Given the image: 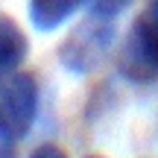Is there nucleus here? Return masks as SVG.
<instances>
[{
  "label": "nucleus",
  "mask_w": 158,
  "mask_h": 158,
  "mask_svg": "<svg viewBox=\"0 0 158 158\" xmlns=\"http://www.w3.org/2000/svg\"><path fill=\"white\" fill-rule=\"evenodd\" d=\"M35 114H38L35 79L23 70L0 73V129H6L15 141H21L32 129Z\"/></svg>",
  "instance_id": "1"
},
{
  "label": "nucleus",
  "mask_w": 158,
  "mask_h": 158,
  "mask_svg": "<svg viewBox=\"0 0 158 158\" xmlns=\"http://www.w3.org/2000/svg\"><path fill=\"white\" fill-rule=\"evenodd\" d=\"M117 70L129 82H155L158 79V29L147 18H138L126 32L117 53Z\"/></svg>",
  "instance_id": "2"
},
{
  "label": "nucleus",
  "mask_w": 158,
  "mask_h": 158,
  "mask_svg": "<svg viewBox=\"0 0 158 158\" xmlns=\"http://www.w3.org/2000/svg\"><path fill=\"white\" fill-rule=\"evenodd\" d=\"M111 38H114V29L108 27V21H102V18H97V23L88 21L62 44L59 59H62V64L70 73L82 76V73H88L94 64L102 62L106 50L111 47Z\"/></svg>",
  "instance_id": "3"
},
{
  "label": "nucleus",
  "mask_w": 158,
  "mask_h": 158,
  "mask_svg": "<svg viewBox=\"0 0 158 158\" xmlns=\"http://www.w3.org/2000/svg\"><path fill=\"white\" fill-rule=\"evenodd\" d=\"M29 53V41L23 29L12 18L0 15V73H12L21 68V62Z\"/></svg>",
  "instance_id": "4"
},
{
  "label": "nucleus",
  "mask_w": 158,
  "mask_h": 158,
  "mask_svg": "<svg viewBox=\"0 0 158 158\" xmlns=\"http://www.w3.org/2000/svg\"><path fill=\"white\" fill-rule=\"evenodd\" d=\"M85 0H29V21L41 32L62 27Z\"/></svg>",
  "instance_id": "5"
},
{
  "label": "nucleus",
  "mask_w": 158,
  "mask_h": 158,
  "mask_svg": "<svg viewBox=\"0 0 158 158\" xmlns=\"http://www.w3.org/2000/svg\"><path fill=\"white\" fill-rule=\"evenodd\" d=\"M88 3H91V12H94V18L111 21V18H117L120 12H123L126 6L132 3V0H88Z\"/></svg>",
  "instance_id": "6"
},
{
  "label": "nucleus",
  "mask_w": 158,
  "mask_h": 158,
  "mask_svg": "<svg viewBox=\"0 0 158 158\" xmlns=\"http://www.w3.org/2000/svg\"><path fill=\"white\" fill-rule=\"evenodd\" d=\"M29 158H68V155H64L56 143H41V147H35L32 152H29Z\"/></svg>",
  "instance_id": "7"
},
{
  "label": "nucleus",
  "mask_w": 158,
  "mask_h": 158,
  "mask_svg": "<svg viewBox=\"0 0 158 158\" xmlns=\"http://www.w3.org/2000/svg\"><path fill=\"white\" fill-rule=\"evenodd\" d=\"M15 138L9 135L6 129H0V158H15Z\"/></svg>",
  "instance_id": "8"
},
{
  "label": "nucleus",
  "mask_w": 158,
  "mask_h": 158,
  "mask_svg": "<svg viewBox=\"0 0 158 158\" xmlns=\"http://www.w3.org/2000/svg\"><path fill=\"white\" fill-rule=\"evenodd\" d=\"M143 18H147V21L158 29V0H149V6H147V12H143Z\"/></svg>",
  "instance_id": "9"
}]
</instances>
